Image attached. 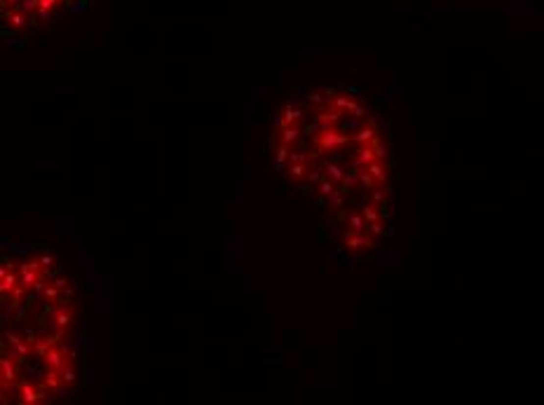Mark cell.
Wrapping results in <instances>:
<instances>
[{
	"label": "cell",
	"mask_w": 544,
	"mask_h": 405,
	"mask_svg": "<svg viewBox=\"0 0 544 405\" xmlns=\"http://www.w3.org/2000/svg\"><path fill=\"white\" fill-rule=\"evenodd\" d=\"M75 0H0V28L31 33L61 19Z\"/></svg>",
	"instance_id": "obj_2"
},
{
	"label": "cell",
	"mask_w": 544,
	"mask_h": 405,
	"mask_svg": "<svg viewBox=\"0 0 544 405\" xmlns=\"http://www.w3.org/2000/svg\"><path fill=\"white\" fill-rule=\"evenodd\" d=\"M78 298L43 248L0 256V403H50L78 382Z\"/></svg>",
	"instance_id": "obj_1"
}]
</instances>
